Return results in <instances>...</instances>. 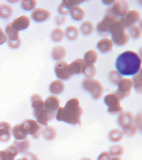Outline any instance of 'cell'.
<instances>
[{"instance_id": "obj_27", "label": "cell", "mask_w": 142, "mask_h": 160, "mask_svg": "<svg viewBox=\"0 0 142 160\" xmlns=\"http://www.w3.org/2000/svg\"><path fill=\"white\" fill-rule=\"evenodd\" d=\"M97 59V52L94 50H90L85 53L84 60L87 64L93 65V63L96 62Z\"/></svg>"}, {"instance_id": "obj_42", "label": "cell", "mask_w": 142, "mask_h": 160, "mask_svg": "<svg viewBox=\"0 0 142 160\" xmlns=\"http://www.w3.org/2000/svg\"><path fill=\"white\" fill-rule=\"evenodd\" d=\"M88 160V159H85V160Z\"/></svg>"}, {"instance_id": "obj_30", "label": "cell", "mask_w": 142, "mask_h": 160, "mask_svg": "<svg viewBox=\"0 0 142 160\" xmlns=\"http://www.w3.org/2000/svg\"><path fill=\"white\" fill-rule=\"evenodd\" d=\"M94 30L93 24L89 21L83 22L81 25V31L82 33L85 35L91 33Z\"/></svg>"}, {"instance_id": "obj_14", "label": "cell", "mask_w": 142, "mask_h": 160, "mask_svg": "<svg viewBox=\"0 0 142 160\" xmlns=\"http://www.w3.org/2000/svg\"><path fill=\"white\" fill-rule=\"evenodd\" d=\"M118 121L119 124L121 126H122L124 132H128L129 128L132 130V125L133 123V117L131 113L125 112L122 113L119 116Z\"/></svg>"}, {"instance_id": "obj_37", "label": "cell", "mask_w": 142, "mask_h": 160, "mask_svg": "<svg viewBox=\"0 0 142 160\" xmlns=\"http://www.w3.org/2000/svg\"><path fill=\"white\" fill-rule=\"evenodd\" d=\"M122 153V149L120 146H114L111 148L110 150V154L113 156L120 154Z\"/></svg>"}, {"instance_id": "obj_1", "label": "cell", "mask_w": 142, "mask_h": 160, "mask_svg": "<svg viewBox=\"0 0 142 160\" xmlns=\"http://www.w3.org/2000/svg\"><path fill=\"white\" fill-rule=\"evenodd\" d=\"M141 59L135 52L125 51L118 57L116 67L120 74L133 75L136 74L141 68Z\"/></svg>"}, {"instance_id": "obj_41", "label": "cell", "mask_w": 142, "mask_h": 160, "mask_svg": "<svg viewBox=\"0 0 142 160\" xmlns=\"http://www.w3.org/2000/svg\"><path fill=\"white\" fill-rule=\"evenodd\" d=\"M111 160H121V159L119 158L115 157L113 158Z\"/></svg>"}, {"instance_id": "obj_22", "label": "cell", "mask_w": 142, "mask_h": 160, "mask_svg": "<svg viewBox=\"0 0 142 160\" xmlns=\"http://www.w3.org/2000/svg\"><path fill=\"white\" fill-rule=\"evenodd\" d=\"M113 46V43L109 39H102L97 43V48L101 52L106 53L111 51Z\"/></svg>"}, {"instance_id": "obj_19", "label": "cell", "mask_w": 142, "mask_h": 160, "mask_svg": "<svg viewBox=\"0 0 142 160\" xmlns=\"http://www.w3.org/2000/svg\"><path fill=\"white\" fill-rule=\"evenodd\" d=\"M29 25L30 19L26 16H22L17 18L12 23L13 27L18 31L26 29Z\"/></svg>"}, {"instance_id": "obj_15", "label": "cell", "mask_w": 142, "mask_h": 160, "mask_svg": "<svg viewBox=\"0 0 142 160\" xmlns=\"http://www.w3.org/2000/svg\"><path fill=\"white\" fill-rule=\"evenodd\" d=\"M11 125L6 122H0V142H5L10 139L11 137Z\"/></svg>"}, {"instance_id": "obj_6", "label": "cell", "mask_w": 142, "mask_h": 160, "mask_svg": "<svg viewBox=\"0 0 142 160\" xmlns=\"http://www.w3.org/2000/svg\"><path fill=\"white\" fill-rule=\"evenodd\" d=\"M83 88L89 91L93 98L98 99L102 96L103 92V88L101 83L96 80L85 79L82 82Z\"/></svg>"}, {"instance_id": "obj_34", "label": "cell", "mask_w": 142, "mask_h": 160, "mask_svg": "<svg viewBox=\"0 0 142 160\" xmlns=\"http://www.w3.org/2000/svg\"><path fill=\"white\" fill-rule=\"evenodd\" d=\"M122 78L121 74H120L118 71H113L110 73V80L114 84H118L119 82L122 80Z\"/></svg>"}, {"instance_id": "obj_31", "label": "cell", "mask_w": 142, "mask_h": 160, "mask_svg": "<svg viewBox=\"0 0 142 160\" xmlns=\"http://www.w3.org/2000/svg\"><path fill=\"white\" fill-rule=\"evenodd\" d=\"M12 12V9L11 7L7 5H0V17L3 18H8L10 17Z\"/></svg>"}, {"instance_id": "obj_20", "label": "cell", "mask_w": 142, "mask_h": 160, "mask_svg": "<svg viewBox=\"0 0 142 160\" xmlns=\"http://www.w3.org/2000/svg\"><path fill=\"white\" fill-rule=\"evenodd\" d=\"M44 106L48 111L56 113L59 106V100L54 96H50L45 100Z\"/></svg>"}, {"instance_id": "obj_5", "label": "cell", "mask_w": 142, "mask_h": 160, "mask_svg": "<svg viewBox=\"0 0 142 160\" xmlns=\"http://www.w3.org/2000/svg\"><path fill=\"white\" fill-rule=\"evenodd\" d=\"M111 33L113 41L117 45H123L129 41V37L125 32V27L120 20H116L111 25Z\"/></svg>"}, {"instance_id": "obj_16", "label": "cell", "mask_w": 142, "mask_h": 160, "mask_svg": "<svg viewBox=\"0 0 142 160\" xmlns=\"http://www.w3.org/2000/svg\"><path fill=\"white\" fill-rule=\"evenodd\" d=\"M83 2V1H63L58 8L59 12L62 15H66L74 6Z\"/></svg>"}, {"instance_id": "obj_28", "label": "cell", "mask_w": 142, "mask_h": 160, "mask_svg": "<svg viewBox=\"0 0 142 160\" xmlns=\"http://www.w3.org/2000/svg\"><path fill=\"white\" fill-rule=\"evenodd\" d=\"M78 30L76 27L70 26L66 29L65 34L66 37L70 40H74L77 39L78 36Z\"/></svg>"}, {"instance_id": "obj_33", "label": "cell", "mask_w": 142, "mask_h": 160, "mask_svg": "<svg viewBox=\"0 0 142 160\" xmlns=\"http://www.w3.org/2000/svg\"><path fill=\"white\" fill-rule=\"evenodd\" d=\"M134 88L139 92H142V70L133 78Z\"/></svg>"}, {"instance_id": "obj_21", "label": "cell", "mask_w": 142, "mask_h": 160, "mask_svg": "<svg viewBox=\"0 0 142 160\" xmlns=\"http://www.w3.org/2000/svg\"><path fill=\"white\" fill-rule=\"evenodd\" d=\"M50 16V12L46 9L38 8L33 11L31 14V17L35 21L42 22L48 19Z\"/></svg>"}, {"instance_id": "obj_2", "label": "cell", "mask_w": 142, "mask_h": 160, "mask_svg": "<svg viewBox=\"0 0 142 160\" xmlns=\"http://www.w3.org/2000/svg\"><path fill=\"white\" fill-rule=\"evenodd\" d=\"M82 108L77 98H74L68 100L63 107H59L56 112V119L70 124H80Z\"/></svg>"}, {"instance_id": "obj_26", "label": "cell", "mask_w": 142, "mask_h": 160, "mask_svg": "<svg viewBox=\"0 0 142 160\" xmlns=\"http://www.w3.org/2000/svg\"><path fill=\"white\" fill-rule=\"evenodd\" d=\"M71 15L73 18L76 20H81L84 16V12L82 8L79 6H74L71 9Z\"/></svg>"}, {"instance_id": "obj_17", "label": "cell", "mask_w": 142, "mask_h": 160, "mask_svg": "<svg viewBox=\"0 0 142 160\" xmlns=\"http://www.w3.org/2000/svg\"><path fill=\"white\" fill-rule=\"evenodd\" d=\"M85 65L84 60L82 59H77L68 65V71L71 76L74 74H79L82 72V69Z\"/></svg>"}, {"instance_id": "obj_13", "label": "cell", "mask_w": 142, "mask_h": 160, "mask_svg": "<svg viewBox=\"0 0 142 160\" xmlns=\"http://www.w3.org/2000/svg\"><path fill=\"white\" fill-rule=\"evenodd\" d=\"M55 71L57 77L61 80H67L71 77L68 71V64L63 61H60L56 64Z\"/></svg>"}, {"instance_id": "obj_12", "label": "cell", "mask_w": 142, "mask_h": 160, "mask_svg": "<svg viewBox=\"0 0 142 160\" xmlns=\"http://www.w3.org/2000/svg\"><path fill=\"white\" fill-rule=\"evenodd\" d=\"M140 19V14L139 11L132 10L127 12L121 19L120 22L124 26L129 27L133 26Z\"/></svg>"}, {"instance_id": "obj_25", "label": "cell", "mask_w": 142, "mask_h": 160, "mask_svg": "<svg viewBox=\"0 0 142 160\" xmlns=\"http://www.w3.org/2000/svg\"><path fill=\"white\" fill-rule=\"evenodd\" d=\"M14 144L19 152L21 153L26 152L30 147V142L28 139H23L22 141L16 140L14 142Z\"/></svg>"}, {"instance_id": "obj_40", "label": "cell", "mask_w": 142, "mask_h": 160, "mask_svg": "<svg viewBox=\"0 0 142 160\" xmlns=\"http://www.w3.org/2000/svg\"><path fill=\"white\" fill-rule=\"evenodd\" d=\"M114 1H104V2H107V3H105V4H111V3H110V2H114Z\"/></svg>"}, {"instance_id": "obj_38", "label": "cell", "mask_w": 142, "mask_h": 160, "mask_svg": "<svg viewBox=\"0 0 142 160\" xmlns=\"http://www.w3.org/2000/svg\"><path fill=\"white\" fill-rule=\"evenodd\" d=\"M17 160H38L37 158L31 153H27L22 159Z\"/></svg>"}, {"instance_id": "obj_10", "label": "cell", "mask_w": 142, "mask_h": 160, "mask_svg": "<svg viewBox=\"0 0 142 160\" xmlns=\"http://www.w3.org/2000/svg\"><path fill=\"white\" fill-rule=\"evenodd\" d=\"M129 4L128 2L124 1L116 2L114 5L110 7L108 12L114 17L118 16H124L128 12Z\"/></svg>"}, {"instance_id": "obj_9", "label": "cell", "mask_w": 142, "mask_h": 160, "mask_svg": "<svg viewBox=\"0 0 142 160\" xmlns=\"http://www.w3.org/2000/svg\"><path fill=\"white\" fill-rule=\"evenodd\" d=\"M133 86V82L131 79H123L118 83V89L116 91V95L119 99L127 97L130 94Z\"/></svg>"}, {"instance_id": "obj_18", "label": "cell", "mask_w": 142, "mask_h": 160, "mask_svg": "<svg viewBox=\"0 0 142 160\" xmlns=\"http://www.w3.org/2000/svg\"><path fill=\"white\" fill-rule=\"evenodd\" d=\"M18 153L15 146H11L6 149L0 151V160H14Z\"/></svg>"}, {"instance_id": "obj_3", "label": "cell", "mask_w": 142, "mask_h": 160, "mask_svg": "<svg viewBox=\"0 0 142 160\" xmlns=\"http://www.w3.org/2000/svg\"><path fill=\"white\" fill-rule=\"evenodd\" d=\"M41 126L34 120L28 119L16 125L13 129V135L17 140L25 139L28 135H30L34 138H37L40 135Z\"/></svg>"}, {"instance_id": "obj_7", "label": "cell", "mask_w": 142, "mask_h": 160, "mask_svg": "<svg viewBox=\"0 0 142 160\" xmlns=\"http://www.w3.org/2000/svg\"><path fill=\"white\" fill-rule=\"evenodd\" d=\"M116 21V17L112 15L109 12H107L103 20L99 22L97 26V30L99 34L106 37L110 32L111 25Z\"/></svg>"}, {"instance_id": "obj_4", "label": "cell", "mask_w": 142, "mask_h": 160, "mask_svg": "<svg viewBox=\"0 0 142 160\" xmlns=\"http://www.w3.org/2000/svg\"><path fill=\"white\" fill-rule=\"evenodd\" d=\"M31 99L34 117L38 123L47 126L48 121L54 118L55 113L51 112L46 109L44 106V102L38 94L33 95Z\"/></svg>"}, {"instance_id": "obj_29", "label": "cell", "mask_w": 142, "mask_h": 160, "mask_svg": "<svg viewBox=\"0 0 142 160\" xmlns=\"http://www.w3.org/2000/svg\"><path fill=\"white\" fill-rule=\"evenodd\" d=\"M82 72L88 79H91L95 74L96 68L93 65L85 64L82 69Z\"/></svg>"}, {"instance_id": "obj_36", "label": "cell", "mask_w": 142, "mask_h": 160, "mask_svg": "<svg viewBox=\"0 0 142 160\" xmlns=\"http://www.w3.org/2000/svg\"><path fill=\"white\" fill-rule=\"evenodd\" d=\"M36 5V1H22V6L23 9L27 11L33 9Z\"/></svg>"}, {"instance_id": "obj_11", "label": "cell", "mask_w": 142, "mask_h": 160, "mask_svg": "<svg viewBox=\"0 0 142 160\" xmlns=\"http://www.w3.org/2000/svg\"><path fill=\"white\" fill-rule=\"evenodd\" d=\"M5 31L8 37V43L9 46L13 48H18L20 45V40L19 38L18 31L16 30L13 27L11 23H9L6 26Z\"/></svg>"}, {"instance_id": "obj_24", "label": "cell", "mask_w": 142, "mask_h": 160, "mask_svg": "<svg viewBox=\"0 0 142 160\" xmlns=\"http://www.w3.org/2000/svg\"><path fill=\"white\" fill-rule=\"evenodd\" d=\"M66 55V49L62 46H57L53 49L52 56L54 60L59 61L63 58Z\"/></svg>"}, {"instance_id": "obj_23", "label": "cell", "mask_w": 142, "mask_h": 160, "mask_svg": "<svg viewBox=\"0 0 142 160\" xmlns=\"http://www.w3.org/2000/svg\"><path fill=\"white\" fill-rule=\"evenodd\" d=\"M65 88V85L63 82L59 80L53 81L49 85V91L54 95H58L63 92Z\"/></svg>"}, {"instance_id": "obj_35", "label": "cell", "mask_w": 142, "mask_h": 160, "mask_svg": "<svg viewBox=\"0 0 142 160\" xmlns=\"http://www.w3.org/2000/svg\"><path fill=\"white\" fill-rule=\"evenodd\" d=\"M130 35L134 39H138L141 35V29L136 26L132 27L130 29Z\"/></svg>"}, {"instance_id": "obj_8", "label": "cell", "mask_w": 142, "mask_h": 160, "mask_svg": "<svg viewBox=\"0 0 142 160\" xmlns=\"http://www.w3.org/2000/svg\"><path fill=\"white\" fill-rule=\"evenodd\" d=\"M106 105L108 106V111L111 114H117L122 111L120 99L116 94H109L104 98Z\"/></svg>"}, {"instance_id": "obj_39", "label": "cell", "mask_w": 142, "mask_h": 160, "mask_svg": "<svg viewBox=\"0 0 142 160\" xmlns=\"http://www.w3.org/2000/svg\"><path fill=\"white\" fill-rule=\"evenodd\" d=\"M7 37L3 30L0 28V45L3 44L6 41Z\"/></svg>"}, {"instance_id": "obj_32", "label": "cell", "mask_w": 142, "mask_h": 160, "mask_svg": "<svg viewBox=\"0 0 142 160\" xmlns=\"http://www.w3.org/2000/svg\"><path fill=\"white\" fill-rule=\"evenodd\" d=\"M51 36L52 39L54 41H60L63 39V31L60 28H55L52 31Z\"/></svg>"}]
</instances>
